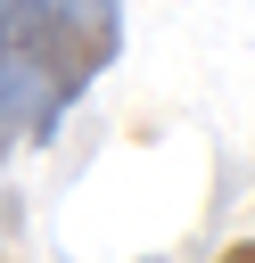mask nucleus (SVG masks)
Wrapping results in <instances>:
<instances>
[{
	"label": "nucleus",
	"mask_w": 255,
	"mask_h": 263,
	"mask_svg": "<svg viewBox=\"0 0 255 263\" xmlns=\"http://www.w3.org/2000/svg\"><path fill=\"white\" fill-rule=\"evenodd\" d=\"M123 49V0H0V156L49 148Z\"/></svg>",
	"instance_id": "obj_1"
},
{
	"label": "nucleus",
	"mask_w": 255,
	"mask_h": 263,
	"mask_svg": "<svg viewBox=\"0 0 255 263\" xmlns=\"http://www.w3.org/2000/svg\"><path fill=\"white\" fill-rule=\"evenodd\" d=\"M0 263H16V197L0 189Z\"/></svg>",
	"instance_id": "obj_2"
},
{
	"label": "nucleus",
	"mask_w": 255,
	"mask_h": 263,
	"mask_svg": "<svg viewBox=\"0 0 255 263\" xmlns=\"http://www.w3.org/2000/svg\"><path fill=\"white\" fill-rule=\"evenodd\" d=\"M214 263H255V238H239V247H222Z\"/></svg>",
	"instance_id": "obj_3"
}]
</instances>
